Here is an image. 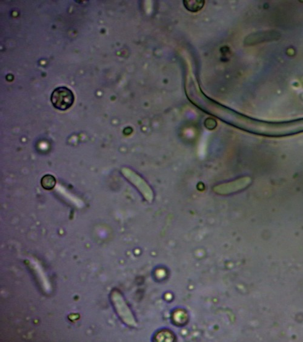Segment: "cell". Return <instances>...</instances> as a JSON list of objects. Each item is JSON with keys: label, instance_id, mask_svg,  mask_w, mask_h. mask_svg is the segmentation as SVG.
<instances>
[{"label": "cell", "instance_id": "1", "mask_svg": "<svg viewBox=\"0 0 303 342\" xmlns=\"http://www.w3.org/2000/svg\"><path fill=\"white\" fill-rule=\"evenodd\" d=\"M52 105L59 110L69 109L74 103V94L70 89L62 87L56 89L51 95Z\"/></svg>", "mask_w": 303, "mask_h": 342}, {"label": "cell", "instance_id": "2", "mask_svg": "<svg viewBox=\"0 0 303 342\" xmlns=\"http://www.w3.org/2000/svg\"><path fill=\"white\" fill-rule=\"evenodd\" d=\"M250 182H251V179L250 177H243L233 181L216 185L213 187V190L216 194L227 195L245 189L250 184Z\"/></svg>", "mask_w": 303, "mask_h": 342}, {"label": "cell", "instance_id": "3", "mask_svg": "<svg viewBox=\"0 0 303 342\" xmlns=\"http://www.w3.org/2000/svg\"><path fill=\"white\" fill-rule=\"evenodd\" d=\"M130 178L134 181V184L137 185L138 190L142 193L144 198L149 203L153 202L154 198V194L152 189L150 186L147 182L145 180H143L142 177L135 175V174H130Z\"/></svg>", "mask_w": 303, "mask_h": 342}, {"label": "cell", "instance_id": "4", "mask_svg": "<svg viewBox=\"0 0 303 342\" xmlns=\"http://www.w3.org/2000/svg\"><path fill=\"white\" fill-rule=\"evenodd\" d=\"M280 37V34L278 32L274 31H266L262 32H258L253 34L249 36V43L257 44L278 40Z\"/></svg>", "mask_w": 303, "mask_h": 342}, {"label": "cell", "instance_id": "5", "mask_svg": "<svg viewBox=\"0 0 303 342\" xmlns=\"http://www.w3.org/2000/svg\"><path fill=\"white\" fill-rule=\"evenodd\" d=\"M41 184L43 189L51 190L56 186V179L54 176L51 175V174H46L41 179Z\"/></svg>", "mask_w": 303, "mask_h": 342}, {"label": "cell", "instance_id": "6", "mask_svg": "<svg viewBox=\"0 0 303 342\" xmlns=\"http://www.w3.org/2000/svg\"><path fill=\"white\" fill-rule=\"evenodd\" d=\"M184 4L189 5V6H192V7H190V8L187 9L191 12H196L202 8L204 1H184Z\"/></svg>", "mask_w": 303, "mask_h": 342}, {"label": "cell", "instance_id": "7", "mask_svg": "<svg viewBox=\"0 0 303 342\" xmlns=\"http://www.w3.org/2000/svg\"><path fill=\"white\" fill-rule=\"evenodd\" d=\"M303 95V98H303V95Z\"/></svg>", "mask_w": 303, "mask_h": 342}]
</instances>
